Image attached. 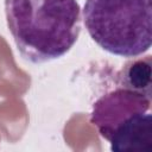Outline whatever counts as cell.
Here are the masks:
<instances>
[{"mask_svg": "<svg viewBox=\"0 0 152 152\" xmlns=\"http://www.w3.org/2000/svg\"><path fill=\"white\" fill-rule=\"evenodd\" d=\"M151 101L145 95L118 87L93 103L90 122L96 127L99 134L108 141L115 128L126 119L148 112Z\"/></svg>", "mask_w": 152, "mask_h": 152, "instance_id": "cell-3", "label": "cell"}, {"mask_svg": "<svg viewBox=\"0 0 152 152\" xmlns=\"http://www.w3.org/2000/svg\"><path fill=\"white\" fill-rule=\"evenodd\" d=\"M83 21L90 38L110 55L132 58L152 43V0H86Z\"/></svg>", "mask_w": 152, "mask_h": 152, "instance_id": "cell-2", "label": "cell"}, {"mask_svg": "<svg viewBox=\"0 0 152 152\" xmlns=\"http://www.w3.org/2000/svg\"><path fill=\"white\" fill-rule=\"evenodd\" d=\"M5 14L20 56L33 64L66 55L81 32L76 0H5Z\"/></svg>", "mask_w": 152, "mask_h": 152, "instance_id": "cell-1", "label": "cell"}, {"mask_svg": "<svg viewBox=\"0 0 152 152\" xmlns=\"http://www.w3.org/2000/svg\"><path fill=\"white\" fill-rule=\"evenodd\" d=\"M152 57H132L116 74V86L152 100Z\"/></svg>", "mask_w": 152, "mask_h": 152, "instance_id": "cell-5", "label": "cell"}, {"mask_svg": "<svg viewBox=\"0 0 152 152\" xmlns=\"http://www.w3.org/2000/svg\"><path fill=\"white\" fill-rule=\"evenodd\" d=\"M110 150L116 152L152 151V116L141 113L126 119L108 139Z\"/></svg>", "mask_w": 152, "mask_h": 152, "instance_id": "cell-4", "label": "cell"}]
</instances>
